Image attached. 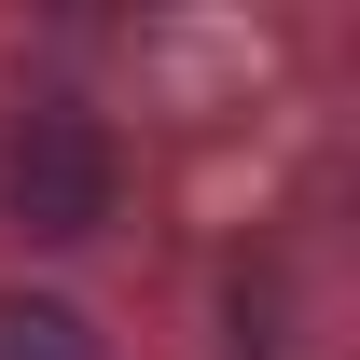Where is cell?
Masks as SVG:
<instances>
[{
  "label": "cell",
  "instance_id": "obj_3",
  "mask_svg": "<svg viewBox=\"0 0 360 360\" xmlns=\"http://www.w3.org/2000/svg\"><path fill=\"white\" fill-rule=\"evenodd\" d=\"M222 319H236V360H277V347H291V333H277V277H250V264H236Z\"/></svg>",
  "mask_w": 360,
  "mask_h": 360
},
{
  "label": "cell",
  "instance_id": "obj_2",
  "mask_svg": "<svg viewBox=\"0 0 360 360\" xmlns=\"http://www.w3.org/2000/svg\"><path fill=\"white\" fill-rule=\"evenodd\" d=\"M0 360H111V347H97L84 305H56V291H0Z\"/></svg>",
  "mask_w": 360,
  "mask_h": 360
},
{
  "label": "cell",
  "instance_id": "obj_1",
  "mask_svg": "<svg viewBox=\"0 0 360 360\" xmlns=\"http://www.w3.org/2000/svg\"><path fill=\"white\" fill-rule=\"evenodd\" d=\"M0 208H14V236H42V250L111 236V208H125V139H111V111L28 97L14 139H0Z\"/></svg>",
  "mask_w": 360,
  "mask_h": 360
}]
</instances>
